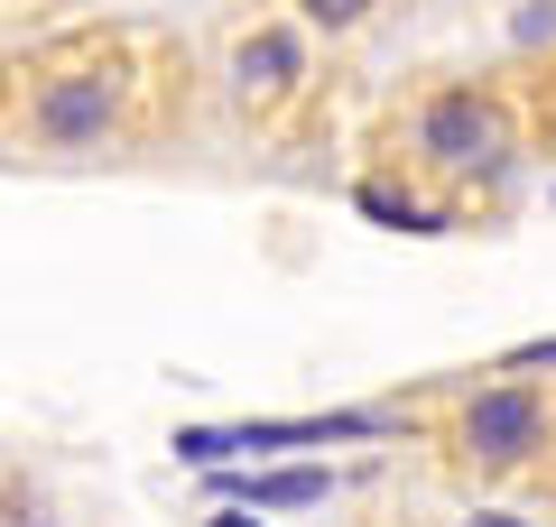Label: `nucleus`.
<instances>
[{
  "label": "nucleus",
  "instance_id": "f257e3e1",
  "mask_svg": "<svg viewBox=\"0 0 556 527\" xmlns=\"http://www.w3.org/2000/svg\"><path fill=\"white\" fill-rule=\"evenodd\" d=\"M547 83L529 65H437L408 75L371 120V167L353 204L399 232H455L510 204L529 157L547 149Z\"/></svg>",
  "mask_w": 556,
  "mask_h": 527
},
{
  "label": "nucleus",
  "instance_id": "f03ea898",
  "mask_svg": "<svg viewBox=\"0 0 556 527\" xmlns=\"http://www.w3.org/2000/svg\"><path fill=\"white\" fill-rule=\"evenodd\" d=\"M195 112V56L149 20H75L0 56V149L47 167L167 149Z\"/></svg>",
  "mask_w": 556,
  "mask_h": 527
},
{
  "label": "nucleus",
  "instance_id": "7ed1b4c3",
  "mask_svg": "<svg viewBox=\"0 0 556 527\" xmlns=\"http://www.w3.org/2000/svg\"><path fill=\"white\" fill-rule=\"evenodd\" d=\"M427 463L455 490H556V371H473L408 398Z\"/></svg>",
  "mask_w": 556,
  "mask_h": 527
},
{
  "label": "nucleus",
  "instance_id": "20e7f679",
  "mask_svg": "<svg viewBox=\"0 0 556 527\" xmlns=\"http://www.w3.org/2000/svg\"><path fill=\"white\" fill-rule=\"evenodd\" d=\"M223 102H232V120L251 139H298L325 102V47L278 0L232 20V38H223Z\"/></svg>",
  "mask_w": 556,
  "mask_h": 527
},
{
  "label": "nucleus",
  "instance_id": "39448f33",
  "mask_svg": "<svg viewBox=\"0 0 556 527\" xmlns=\"http://www.w3.org/2000/svg\"><path fill=\"white\" fill-rule=\"evenodd\" d=\"M278 10H288V20H298L316 47H343V38H362L390 0H278Z\"/></svg>",
  "mask_w": 556,
  "mask_h": 527
},
{
  "label": "nucleus",
  "instance_id": "423d86ee",
  "mask_svg": "<svg viewBox=\"0 0 556 527\" xmlns=\"http://www.w3.org/2000/svg\"><path fill=\"white\" fill-rule=\"evenodd\" d=\"M538 83H547V102H556V56H547V65H538Z\"/></svg>",
  "mask_w": 556,
  "mask_h": 527
}]
</instances>
